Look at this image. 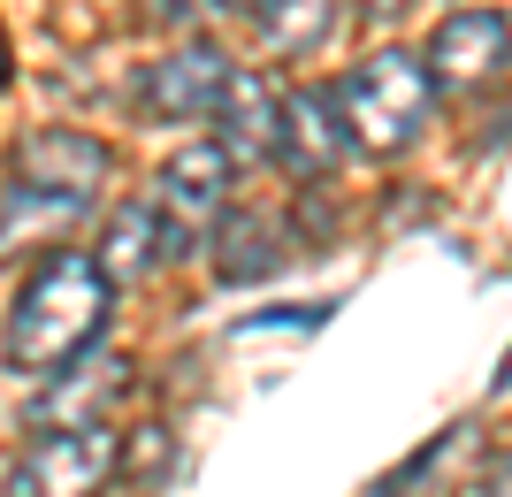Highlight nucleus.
<instances>
[{
    "label": "nucleus",
    "instance_id": "1",
    "mask_svg": "<svg viewBox=\"0 0 512 497\" xmlns=\"http://www.w3.org/2000/svg\"><path fill=\"white\" fill-rule=\"evenodd\" d=\"M107 306H115V283L92 253H54L39 276L23 283L16 314H8V375H62L69 360H85L92 337H100Z\"/></svg>",
    "mask_w": 512,
    "mask_h": 497
},
{
    "label": "nucleus",
    "instance_id": "2",
    "mask_svg": "<svg viewBox=\"0 0 512 497\" xmlns=\"http://www.w3.org/2000/svg\"><path fill=\"white\" fill-rule=\"evenodd\" d=\"M115 153L92 138V130H23L16 153H8V222L0 238H16V222H62V215H85L100 199Z\"/></svg>",
    "mask_w": 512,
    "mask_h": 497
},
{
    "label": "nucleus",
    "instance_id": "3",
    "mask_svg": "<svg viewBox=\"0 0 512 497\" xmlns=\"http://www.w3.org/2000/svg\"><path fill=\"white\" fill-rule=\"evenodd\" d=\"M329 100H337V123L360 153H406L436 108V77H428V54L383 46L360 69H344Z\"/></svg>",
    "mask_w": 512,
    "mask_h": 497
},
{
    "label": "nucleus",
    "instance_id": "4",
    "mask_svg": "<svg viewBox=\"0 0 512 497\" xmlns=\"http://www.w3.org/2000/svg\"><path fill=\"white\" fill-rule=\"evenodd\" d=\"M230 192H237V161L222 146H176L153 176V215L169 230V253H184L199 230H222Z\"/></svg>",
    "mask_w": 512,
    "mask_h": 497
},
{
    "label": "nucleus",
    "instance_id": "5",
    "mask_svg": "<svg viewBox=\"0 0 512 497\" xmlns=\"http://www.w3.org/2000/svg\"><path fill=\"white\" fill-rule=\"evenodd\" d=\"M115 475H123V436L100 421V429L39 436V444L8 467V497H100Z\"/></svg>",
    "mask_w": 512,
    "mask_h": 497
},
{
    "label": "nucleus",
    "instance_id": "6",
    "mask_svg": "<svg viewBox=\"0 0 512 497\" xmlns=\"http://www.w3.org/2000/svg\"><path fill=\"white\" fill-rule=\"evenodd\" d=\"M230 54L207 39H184L176 54L146 69V85H138V108L153 123H199V115H222V92H230Z\"/></svg>",
    "mask_w": 512,
    "mask_h": 497
},
{
    "label": "nucleus",
    "instance_id": "7",
    "mask_svg": "<svg viewBox=\"0 0 512 497\" xmlns=\"http://www.w3.org/2000/svg\"><path fill=\"white\" fill-rule=\"evenodd\" d=\"M505 62H512V23L497 8H459L428 39V77L436 85H490Z\"/></svg>",
    "mask_w": 512,
    "mask_h": 497
},
{
    "label": "nucleus",
    "instance_id": "8",
    "mask_svg": "<svg viewBox=\"0 0 512 497\" xmlns=\"http://www.w3.org/2000/svg\"><path fill=\"white\" fill-rule=\"evenodd\" d=\"M214 123H222L214 146L230 153L237 169H245V161H268V153L283 146V85H276V77H260V69H237Z\"/></svg>",
    "mask_w": 512,
    "mask_h": 497
},
{
    "label": "nucleus",
    "instance_id": "9",
    "mask_svg": "<svg viewBox=\"0 0 512 497\" xmlns=\"http://www.w3.org/2000/svg\"><path fill=\"white\" fill-rule=\"evenodd\" d=\"M344 123H337V100L329 92H314V85H291L283 92V146H276V161L291 176H306V184H321V176L344 161Z\"/></svg>",
    "mask_w": 512,
    "mask_h": 497
},
{
    "label": "nucleus",
    "instance_id": "10",
    "mask_svg": "<svg viewBox=\"0 0 512 497\" xmlns=\"http://www.w3.org/2000/svg\"><path fill=\"white\" fill-rule=\"evenodd\" d=\"M123 390H130V360L123 352H92V360L69 368V383H54L39 406H31V421H39V429L54 421V436L62 429H100V406H115Z\"/></svg>",
    "mask_w": 512,
    "mask_h": 497
},
{
    "label": "nucleus",
    "instance_id": "11",
    "mask_svg": "<svg viewBox=\"0 0 512 497\" xmlns=\"http://www.w3.org/2000/svg\"><path fill=\"white\" fill-rule=\"evenodd\" d=\"M92 260L107 268V283H130V276H146L153 260H169V230H161V215H153V199L115 207V222L100 230V253Z\"/></svg>",
    "mask_w": 512,
    "mask_h": 497
},
{
    "label": "nucleus",
    "instance_id": "12",
    "mask_svg": "<svg viewBox=\"0 0 512 497\" xmlns=\"http://www.w3.org/2000/svg\"><path fill=\"white\" fill-rule=\"evenodd\" d=\"M214 268L222 283H260L283 268V222L276 215H230L214 230Z\"/></svg>",
    "mask_w": 512,
    "mask_h": 497
},
{
    "label": "nucleus",
    "instance_id": "13",
    "mask_svg": "<svg viewBox=\"0 0 512 497\" xmlns=\"http://www.w3.org/2000/svg\"><path fill=\"white\" fill-rule=\"evenodd\" d=\"M329 23H337V0H276L260 16V39L276 46V54H314L329 39Z\"/></svg>",
    "mask_w": 512,
    "mask_h": 497
},
{
    "label": "nucleus",
    "instance_id": "14",
    "mask_svg": "<svg viewBox=\"0 0 512 497\" xmlns=\"http://www.w3.org/2000/svg\"><path fill=\"white\" fill-rule=\"evenodd\" d=\"M482 497H512V452H505V459H497L490 475H482Z\"/></svg>",
    "mask_w": 512,
    "mask_h": 497
},
{
    "label": "nucleus",
    "instance_id": "15",
    "mask_svg": "<svg viewBox=\"0 0 512 497\" xmlns=\"http://www.w3.org/2000/svg\"><path fill=\"white\" fill-rule=\"evenodd\" d=\"M214 8H230V16H253V23H260L268 8H276V0H214Z\"/></svg>",
    "mask_w": 512,
    "mask_h": 497
},
{
    "label": "nucleus",
    "instance_id": "16",
    "mask_svg": "<svg viewBox=\"0 0 512 497\" xmlns=\"http://www.w3.org/2000/svg\"><path fill=\"white\" fill-rule=\"evenodd\" d=\"M161 16H169V23H192L199 8H192V0H161Z\"/></svg>",
    "mask_w": 512,
    "mask_h": 497
},
{
    "label": "nucleus",
    "instance_id": "17",
    "mask_svg": "<svg viewBox=\"0 0 512 497\" xmlns=\"http://www.w3.org/2000/svg\"><path fill=\"white\" fill-rule=\"evenodd\" d=\"M367 16H398V8H406V0H360Z\"/></svg>",
    "mask_w": 512,
    "mask_h": 497
},
{
    "label": "nucleus",
    "instance_id": "18",
    "mask_svg": "<svg viewBox=\"0 0 512 497\" xmlns=\"http://www.w3.org/2000/svg\"><path fill=\"white\" fill-rule=\"evenodd\" d=\"M497 390H512V352H505V368H497Z\"/></svg>",
    "mask_w": 512,
    "mask_h": 497
}]
</instances>
